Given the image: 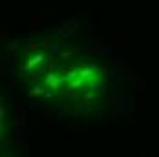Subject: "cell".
<instances>
[{"label":"cell","instance_id":"cell-1","mask_svg":"<svg viewBox=\"0 0 159 157\" xmlns=\"http://www.w3.org/2000/svg\"><path fill=\"white\" fill-rule=\"evenodd\" d=\"M44 70L30 71V88L37 97L55 106H99L106 93L108 75L99 64L86 59H64L46 62Z\"/></svg>","mask_w":159,"mask_h":157}]
</instances>
